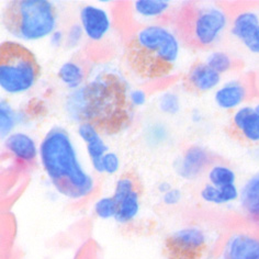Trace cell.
<instances>
[{
	"instance_id": "1",
	"label": "cell",
	"mask_w": 259,
	"mask_h": 259,
	"mask_svg": "<svg viewBox=\"0 0 259 259\" xmlns=\"http://www.w3.org/2000/svg\"><path fill=\"white\" fill-rule=\"evenodd\" d=\"M68 111L102 135L112 137L125 130L133 119V105L125 80L119 74L103 72L68 100Z\"/></svg>"
},
{
	"instance_id": "2",
	"label": "cell",
	"mask_w": 259,
	"mask_h": 259,
	"mask_svg": "<svg viewBox=\"0 0 259 259\" xmlns=\"http://www.w3.org/2000/svg\"><path fill=\"white\" fill-rule=\"evenodd\" d=\"M40 157L52 185L63 196L80 200L94 192V179L82 168L66 130H50L40 144Z\"/></svg>"
},
{
	"instance_id": "3",
	"label": "cell",
	"mask_w": 259,
	"mask_h": 259,
	"mask_svg": "<svg viewBox=\"0 0 259 259\" xmlns=\"http://www.w3.org/2000/svg\"><path fill=\"white\" fill-rule=\"evenodd\" d=\"M179 53V40L170 29L150 24L128 38L124 56L130 69L141 79L155 80L174 72Z\"/></svg>"
},
{
	"instance_id": "4",
	"label": "cell",
	"mask_w": 259,
	"mask_h": 259,
	"mask_svg": "<svg viewBox=\"0 0 259 259\" xmlns=\"http://www.w3.org/2000/svg\"><path fill=\"white\" fill-rule=\"evenodd\" d=\"M3 24L20 40H41L56 31L57 11L48 0H12L4 9Z\"/></svg>"
},
{
	"instance_id": "5",
	"label": "cell",
	"mask_w": 259,
	"mask_h": 259,
	"mask_svg": "<svg viewBox=\"0 0 259 259\" xmlns=\"http://www.w3.org/2000/svg\"><path fill=\"white\" fill-rule=\"evenodd\" d=\"M228 24L226 11L212 4L188 5L178 18L180 35L187 44L201 49L215 44Z\"/></svg>"
},
{
	"instance_id": "6",
	"label": "cell",
	"mask_w": 259,
	"mask_h": 259,
	"mask_svg": "<svg viewBox=\"0 0 259 259\" xmlns=\"http://www.w3.org/2000/svg\"><path fill=\"white\" fill-rule=\"evenodd\" d=\"M41 77V65L24 45L5 41L0 45V86L11 95L28 92Z\"/></svg>"
},
{
	"instance_id": "7",
	"label": "cell",
	"mask_w": 259,
	"mask_h": 259,
	"mask_svg": "<svg viewBox=\"0 0 259 259\" xmlns=\"http://www.w3.org/2000/svg\"><path fill=\"white\" fill-rule=\"evenodd\" d=\"M208 244V235L202 229L187 226L166 238L165 250L168 259H201Z\"/></svg>"
},
{
	"instance_id": "8",
	"label": "cell",
	"mask_w": 259,
	"mask_h": 259,
	"mask_svg": "<svg viewBox=\"0 0 259 259\" xmlns=\"http://www.w3.org/2000/svg\"><path fill=\"white\" fill-rule=\"evenodd\" d=\"M221 259H259V234L235 232L224 244Z\"/></svg>"
},
{
	"instance_id": "9",
	"label": "cell",
	"mask_w": 259,
	"mask_h": 259,
	"mask_svg": "<svg viewBox=\"0 0 259 259\" xmlns=\"http://www.w3.org/2000/svg\"><path fill=\"white\" fill-rule=\"evenodd\" d=\"M231 128L233 134L251 144L259 143V115L252 106L238 108L232 116Z\"/></svg>"
},
{
	"instance_id": "10",
	"label": "cell",
	"mask_w": 259,
	"mask_h": 259,
	"mask_svg": "<svg viewBox=\"0 0 259 259\" xmlns=\"http://www.w3.org/2000/svg\"><path fill=\"white\" fill-rule=\"evenodd\" d=\"M211 164V156L201 146H191L177 161L176 171L185 179H194L200 176Z\"/></svg>"
},
{
	"instance_id": "11",
	"label": "cell",
	"mask_w": 259,
	"mask_h": 259,
	"mask_svg": "<svg viewBox=\"0 0 259 259\" xmlns=\"http://www.w3.org/2000/svg\"><path fill=\"white\" fill-rule=\"evenodd\" d=\"M80 23L83 33L92 41H100L110 30L107 12L95 6H85L80 11Z\"/></svg>"
},
{
	"instance_id": "12",
	"label": "cell",
	"mask_w": 259,
	"mask_h": 259,
	"mask_svg": "<svg viewBox=\"0 0 259 259\" xmlns=\"http://www.w3.org/2000/svg\"><path fill=\"white\" fill-rule=\"evenodd\" d=\"M221 82V74L217 73L206 63H197L188 72L184 85L192 93H208Z\"/></svg>"
},
{
	"instance_id": "13",
	"label": "cell",
	"mask_w": 259,
	"mask_h": 259,
	"mask_svg": "<svg viewBox=\"0 0 259 259\" xmlns=\"http://www.w3.org/2000/svg\"><path fill=\"white\" fill-rule=\"evenodd\" d=\"M247 97L248 88L246 83L239 79H232L217 89L214 101L223 110H237L243 106Z\"/></svg>"
},
{
	"instance_id": "14",
	"label": "cell",
	"mask_w": 259,
	"mask_h": 259,
	"mask_svg": "<svg viewBox=\"0 0 259 259\" xmlns=\"http://www.w3.org/2000/svg\"><path fill=\"white\" fill-rule=\"evenodd\" d=\"M79 137L87 146V152L96 171L102 172L101 160L108 152V147L103 142L101 134L88 123H81L78 127Z\"/></svg>"
},
{
	"instance_id": "15",
	"label": "cell",
	"mask_w": 259,
	"mask_h": 259,
	"mask_svg": "<svg viewBox=\"0 0 259 259\" xmlns=\"http://www.w3.org/2000/svg\"><path fill=\"white\" fill-rule=\"evenodd\" d=\"M239 205L252 223L259 219V172L255 174L239 188Z\"/></svg>"
},
{
	"instance_id": "16",
	"label": "cell",
	"mask_w": 259,
	"mask_h": 259,
	"mask_svg": "<svg viewBox=\"0 0 259 259\" xmlns=\"http://www.w3.org/2000/svg\"><path fill=\"white\" fill-rule=\"evenodd\" d=\"M7 151L21 163H31L37 155V148L29 135L24 133L11 134L5 142Z\"/></svg>"
},
{
	"instance_id": "17",
	"label": "cell",
	"mask_w": 259,
	"mask_h": 259,
	"mask_svg": "<svg viewBox=\"0 0 259 259\" xmlns=\"http://www.w3.org/2000/svg\"><path fill=\"white\" fill-rule=\"evenodd\" d=\"M143 187L130 192L125 196L114 199L116 202V214L114 217L115 221L119 223H128L137 218L140 211V201Z\"/></svg>"
},
{
	"instance_id": "18",
	"label": "cell",
	"mask_w": 259,
	"mask_h": 259,
	"mask_svg": "<svg viewBox=\"0 0 259 259\" xmlns=\"http://www.w3.org/2000/svg\"><path fill=\"white\" fill-rule=\"evenodd\" d=\"M259 27V14L255 10H244L234 17L231 32L237 40L244 43Z\"/></svg>"
},
{
	"instance_id": "19",
	"label": "cell",
	"mask_w": 259,
	"mask_h": 259,
	"mask_svg": "<svg viewBox=\"0 0 259 259\" xmlns=\"http://www.w3.org/2000/svg\"><path fill=\"white\" fill-rule=\"evenodd\" d=\"M202 200L212 204H226L239 199V188L235 185L225 187H215L210 184L205 185L200 192Z\"/></svg>"
},
{
	"instance_id": "20",
	"label": "cell",
	"mask_w": 259,
	"mask_h": 259,
	"mask_svg": "<svg viewBox=\"0 0 259 259\" xmlns=\"http://www.w3.org/2000/svg\"><path fill=\"white\" fill-rule=\"evenodd\" d=\"M132 6L135 14L140 18L155 19L169 10L170 3L165 0H138Z\"/></svg>"
},
{
	"instance_id": "21",
	"label": "cell",
	"mask_w": 259,
	"mask_h": 259,
	"mask_svg": "<svg viewBox=\"0 0 259 259\" xmlns=\"http://www.w3.org/2000/svg\"><path fill=\"white\" fill-rule=\"evenodd\" d=\"M58 78L69 89H78L85 80V72L80 65L67 62L58 69Z\"/></svg>"
},
{
	"instance_id": "22",
	"label": "cell",
	"mask_w": 259,
	"mask_h": 259,
	"mask_svg": "<svg viewBox=\"0 0 259 259\" xmlns=\"http://www.w3.org/2000/svg\"><path fill=\"white\" fill-rule=\"evenodd\" d=\"M208 179L209 184L212 186L225 187L236 184V174L229 166L217 164L210 167Z\"/></svg>"
},
{
	"instance_id": "23",
	"label": "cell",
	"mask_w": 259,
	"mask_h": 259,
	"mask_svg": "<svg viewBox=\"0 0 259 259\" xmlns=\"http://www.w3.org/2000/svg\"><path fill=\"white\" fill-rule=\"evenodd\" d=\"M205 63L208 66H210L212 69H214L219 74H224L228 73L229 70L232 69L234 66V62H233V58L225 52L221 51H215L212 52L208 55L205 60Z\"/></svg>"
},
{
	"instance_id": "24",
	"label": "cell",
	"mask_w": 259,
	"mask_h": 259,
	"mask_svg": "<svg viewBox=\"0 0 259 259\" xmlns=\"http://www.w3.org/2000/svg\"><path fill=\"white\" fill-rule=\"evenodd\" d=\"M95 213L100 219H111L116 214V202L113 197H105L96 202Z\"/></svg>"
},
{
	"instance_id": "25",
	"label": "cell",
	"mask_w": 259,
	"mask_h": 259,
	"mask_svg": "<svg viewBox=\"0 0 259 259\" xmlns=\"http://www.w3.org/2000/svg\"><path fill=\"white\" fill-rule=\"evenodd\" d=\"M158 108L160 109V111L164 113H177L180 109L179 97L171 92H167L163 94L158 101Z\"/></svg>"
},
{
	"instance_id": "26",
	"label": "cell",
	"mask_w": 259,
	"mask_h": 259,
	"mask_svg": "<svg viewBox=\"0 0 259 259\" xmlns=\"http://www.w3.org/2000/svg\"><path fill=\"white\" fill-rule=\"evenodd\" d=\"M0 131L5 138L11 131L15 125V114L11 108L6 102H2V109H0Z\"/></svg>"
},
{
	"instance_id": "27",
	"label": "cell",
	"mask_w": 259,
	"mask_h": 259,
	"mask_svg": "<svg viewBox=\"0 0 259 259\" xmlns=\"http://www.w3.org/2000/svg\"><path fill=\"white\" fill-rule=\"evenodd\" d=\"M119 167H120V159L115 153L108 152L105 156L102 157V160H101L102 172L112 175L119 170Z\"/></svg>"
},
{
	"instance_id": "28",
	"label": "cell",
	"mask_w": 259,
	"mask_h": 259,
	"mask_svg": "<svg viewBox=\"0 0 259 259\" xmlns=\"http://www.w3.org/2000/svg\"><path fill=\"white\" fill-rule=\"evenodd\" d=\"M83 30L81 25L79 24H73L72 27L69 28L68 33L66 35V45L67 48H75L76 45H78L82 37Z\"/></svg>"
},
{
	"instance_id": "29",
	"label": "cell",
	"mask_w": 259,
	"mask_h": 259,
	"mask_svg": "<svg viewBox=\"0 0 259 259\" xmlns=\"http://www.w3.org/2000/svg\"><path fill=\"white\" fill-rule=\"evenodd\" d=\"M243 44L244 47L250 52V53L259 55V27Z\"/></svg>"
},
{
	"instance_id": "30",
	"label": "cell",
	"mask_w": 259,
	"mask_h": 259,
	"mask_svg": "<svg viewBox=\"0 0 259 259\" xmlns=\"http://www.w3.org/2000/svg\"><path fill=\"white\" fill-rule=\"evenodd\" d=\"M181 191L177 188H171L169 191L163 194V202L166 205H177L181 200Z\"/></svg>"
},
{
	"instance_id": "31",
	"label": "cell",
	"mask_w": 259,
	"mask_h": 259,
	"mask_svg": "<svg viewBox=\"0 0 259 259\" xmlns=\"http://www.w3.org/2000/svg\"><path fill=\"white\" fill-rule=\"evenodd\" d=\"M130 98L133 106H143L146 102V94L144 90L142 89H135L133 92L130 93Z\"/></svg>"
},
{
	"instance_id": "32",
	"label": "cell",
	"mask_w": 259,
	"mask_h": 259,
	"mask_svg": "<svg viewBox=\"0 0 259 259\" xmlns=\"http://www.w3.org/2000/svg\"><path fill=\"white\" fill-rule=\"evenodd\" d=\"M63 38H64L63 32L60 30H56L55 32H53V34L51 35V44L55 48H58L62 44Z\"/></svg>"
},
{
	"instance_id": "33",
	"label": "cell",
	"mask_w": 259,
	"mask_h": 259,
	"mask_svg": "<svg viewBox=\"0 0 259 259\" xmlns=\"http://www.w3.org/2000/svg\"><path fill=\"white\" fill-rule=\"evenodd\" d=\"M171 189V186L168 184V183H161L159 186H158V190L161 192V193H166L167 191H169Z\"/></svg>"
},
{
	"instance_id": "34",
	"label": "cell",
	"mask_w": 259,
	"mask_h": 259,
	"mask_svg": "<svg viewBox=\"0 0 259 259\" xmlns=\"http://www.w3.org/2000/svg\"><path fill=\"white\" fill-rule=\"evenodd\" d=\"M252 108H254V111L259 115V101L254 103V105H252Z\"/></svg>"
},
{
	"instance_id": "35",
	"label": "cell",
	"mask_w": 259,
	"mask_h": 259,
	"mask_svg": "<svg viewBox=\"0 0 259 259\" xmlns=\"http://www.w3.org/2000/svg\"><path fill=\"white\" fill-rule=\"evenodd\" d=\"M254 224H256V225H257V226H259V219H258V220H257V221H256V222H255V223H254Z\"/></svg>"
}]
</instances>
